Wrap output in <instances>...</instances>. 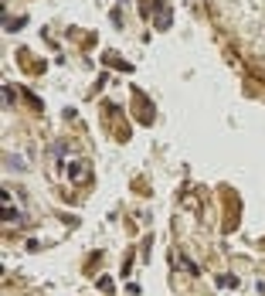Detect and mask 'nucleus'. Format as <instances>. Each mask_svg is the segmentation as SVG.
<instances>
[{"label":"nucleus","instance_id":"obj_1","mask_svg":"<svg viewBox=\"0 0 265 296\" xmlns=\"http://www.w3.org/2000/svg\"><path fill=\"white\" fill-rule=\"evenodd\" d=\"M3 222H21V211H17V205H14V194L10 191H3Z\"/></svg>","mask_w":265,"mask_h":296}]
</instances>
